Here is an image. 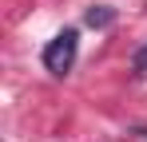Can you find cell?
I'll list each match as a JSON object with an SVG mask.
<instances>
[{"mask_svg": "<svg viewBox=\"0 0 147 142\" xmlns=\"http://www.w3.org/2000/svg\"><path fill=\"white\" fill-rule=\"evenodd\" d=\"M76 51H80V32L76 28H64L60 36H52L48 44H44V67L52 71V75H68L76 63Z\"/></svg>", "mask_w": 147, "mask_h": 142, "instance_id": "1", "label": "cell"}, {"mask_svg": "<svg viewBox=\"0 0 147 142\" xmlns=\"http://www.w3.org/2000/svg\"><path fill=\"white\" fill-rule=\"evenodd\" d=\"M84 24H88V28H111V24H115V8H107V4H92V8L84 12Z\"/></svg>", "mask_w": 147, "mask_h": 142, "instance_id": "2", "label": "cell"}, {"mask_svg": "<svg viewBox=\"0 0 147 142\" xmlns=\"http://www.w3.org/2000/svg\"><path fill=\"white\" fill-rule=\"evenodd\" d=\"M131 71H135V75H147V44L135 47V55H131Z\"/></svg>", "mask_w": 147, "mask_h": 142, "instance_id": "3", "label": "cell"}, {"mask_svg": "<svg viewBox=\"0 0 147 142\" xmlns=\"http://www.w3.org/2000/svg\"><path fill=\"white\" fill-rule=\"evenodd\" d=\"M131 134H135V138H147V126H135Z\"/></svg>", "mask_w": 147, "mask_h": 142, "instance_id": "4", "label": "cell"}]
</instances>
